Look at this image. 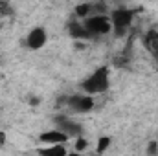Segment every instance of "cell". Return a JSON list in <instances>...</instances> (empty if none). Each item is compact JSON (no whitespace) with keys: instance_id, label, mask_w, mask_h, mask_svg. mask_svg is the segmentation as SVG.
<instances>
[{"instance_id":"1","label":"cell","mask_w":158,"mask_h":156,"mask_svg":"<svg viewBox=\"0 0 158 156\" xmlns=\"http://www.w3.org/2000/svg\"><path fill=\"white\" fill-rule=\"evenodd\" d=\"M109 84H110L109 68H107V66H99V68H96L86 79H83L81 90H83V94L94 97V96L105 94V92L109 90Z\"/></svg>"},{"instance_id":"2","label":"cell","mask_w":158,"mask_h":156,"mask_svg":"<svg viewBox=\"0 0 158 156\" xmlns=\"http://www.w3.org/2000/svg\"><path fill=\"white\" fill-rule=\"evenodd\" d=\"M109 18H110V24H112V30H114L116 37H123L127 33V30L131 28L132 20H134V11L127 9V7H118V9L110 11Z\"/></svg>"},{"instance_id":"3","label":"cell","mask_w":158,"mask_h":156,"mask_svg":"<svg viewBox=\"0 0 158 156\" xmlns=\"http://www.w3.org/2000/svg\"><path fill=\"white\" fill-rule=\"evenodd\" d=\"M83 26L86 28V31L96 39V37H101V35H107L112 31V24H110V18L109 15H92L85 20H81Z\"/></svg>"},{"instance_id":"4","label":"cell","mask_w":158,"mask_h":156,"mask_svg":"<svg viewBox=\"0 0 158 156\" xmlns=\"http://www.w3.org/2000/svg\"><path fill=\"white\" fill-rule=\"evenodd\" d=\"M66 105L76 114H86L94 109V97L86 96V94H76V96H70L66 99Z\"/></svg>"},{"instance_id":"5","label":"cell","mask_w":158,"mask_h":156,"mask_svg":"<svg viewBox=\"0 0 158 156\" xmlns=\"http://www.w3.org/2000/svg\"><path fill=\"white\" fill-rule=\"evenodd\" d=\"M55 123H57V129H59L61 132H64L68 138H70V136L81 138V134H83V127H81L79 123H76V121L68 119L66 116H57L55 117Z\"/></svg>"},{"instance_id":"6","label":"cell","mask_w":158,"mask_h":156,"mask_svg":"<svg viewBox=\"0 0 158 156\" xmlns=\"http://www.w3.org/2000/svg\"><path fill=\"white\" fill-rule=\"evenodd\" d=\"M46 40H48L46 30H44L42 26H37V28H33V30L28 33V37H26V46H28L30 50H40V48L46 44Z\"/></svg>"},{"instance_id":"7","label":"cell","mask_w":158,"mask_h":156,"mask_svg":"<svg viewBox=\"0 0 158 156\" xmlns=\"http://www.w3.org/2000/svg\"><path fill=\"white\" fill-rule=\"evenodd\" d=\"M39 142L44 143V145H66L68 142V136L64 132H61L59 129L55 130H46L39 136Z\"/></svg>"},{"instance_id":"8","label":"cell","mask_w":158,"mask_h":156,"mask_svg":"<svg viewBox=\"0 0 158 156\" xmlns=\"http://www.w3.org/2000/svg\"><path fill=\"white\" fill-rule=\"evenodd\" d=\"M68 33H70L76 40H90V39H94V37L86 31V28L83 26L81 20H72V22L68 24Z\"/></svg>"},{"instance_id":"9","label":"cell","mask_w":158,"mask_h":156,"mask_svg":"<svg viewBox=\"0 0 158 156\" xmlns=\"http://www.w3.org/2000/svg\"><path fill=\"white\" fill-rule=\"evenodd\" d=\"M142 42H143V46L147 48V51H149L153 57H158V30L147 31Z\"/></svg>"},{"instance_id":"10","label":"cell","mask_w":158,"mask_h":156,"mask_svg":"<svg viewBox=\"0 0 158 156\" xmlns=\"http://www.w3.org/2000/svg\"><path fill=\"white\" fill-rule=\"evenodd\" d=\"M37 154L39 156H66L68 151L64 145H44L37 149Z\"/></svg>"},{"instance_id":"11","label":"cell","mask_w":158,"mask_h":156,"mask_svg":"<svg viewBox=\"0 0 158 156\" xmlns=\"http://www.w3.org/2000/svg\"><path fill=\"white\" fill-rule=\"evenodd\" d=\"M76 17L81 18V20H85V18H88V17H92V2H86V4H79L77 7H76Z\"/></svg>"},{"instance_id":"12","label":"cell","mask_w":158,"mask_h":156,"mask_svg":"<svg viewBox=\"0 0 158 156\" xmlns=\"http://www.w3.org/2000/svg\"><path fill=\"white\" fill-rule=\"evenodd\" d=\"M110 143H112V138L110 136H101L99 140H98V147H96V153L98 154H103L109 147H110Z\"/></svg>"},{"instance_id":"13","label":"cell","mask_w":158,"mask_h":156,"mask_svg":"<svg viewBox=\"0 0 158 156\" xmlns=\"http://www.w3.org/2000/svg\"><path fill=\"white\" fill-rule=\"evenodd\" d=\"M6 15H13V7L9 2L0 0V17H6Z\"/></svg>"},{"instance_id":"14","label":"cell","mask_w":158,"mask_h":156,"mask_svg":"<svg viewBox=\"0 0 158 156\" xmlns=\"http://www.w3.org/2000/svg\"><path fill=\"white\" fill-rule=\"evenodd\" d=\"M74 147H76V153H83V151H86L88 142L81 136V138H77V140H76V145H74Z\"/></svg>"},{"instance_id":"15","label":"cell","mask_w":158,"mask_h":156,"mask_svg":"<svg viewBox=\"0 0 158 156\" xmlns=\"http://www.w3.org/2000/svg\"><path fill=\"white\" fill-rule=\"evenodd\" d=\"M147 156H158V143L156 142H149V145H147Z\"/></svg>"},{"instance_id":"16","label":"cell","mask_w":158,"mask_h":156,"mask_svg":"<svg viewBox=\"0 0 158 156\" xmlns=\"http://www.w3.org/2000/svg\"><path fill=\"white\" fill-rule=\"evenodd\" d=\"M66 156H83V153H68Z\"/></svg>"},{"instance_id":"17","label":"cell","mask_w":158,"mask_h":156,"mask_svg":"<svg viewBox=\"0 0 158 156\" xmlns=\"http://www.w3.org/2000/svg\"><path fill=\"white\" fill-rule=\"evenodd\" d=\"M155 61H156V64H158V57H155Z\"/></svg>"}]
</instances>
